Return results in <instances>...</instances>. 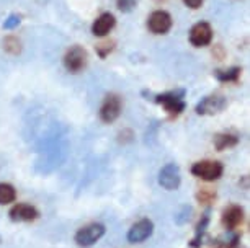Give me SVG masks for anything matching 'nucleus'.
<instances>
[{
    "label": "nucleus",
    "mask_w": 250,
    "mask_h": 248,
    "mask_svg": "<svg viewBox=\"0 0 250 248\" xmlns=\"http://www.w3.org/2000/svg\"><path fill=\"white\" fill-rule=\"evenodd\" d=\"M196 199L200 201L201 204H211L216 199V191L211 188H201L198 191Z\"/></svg>",
    "instance_id": "18"
},
{
    "label": "nucleus",
    "mask_w": 250,
    "mask_h": 248,
    "mask_svg": "<svg viewBox=\"0 0 250 248\" xmlns=\"http://www.w3.org/2000/svg\"><path fill=\"white\" fill-rule=\"evenodd\" d=\"M116 25V20L115 17L111 15V13H102L100 17L97 18L95 21H93L92 25V33L95 36H106L108 33H110L113 28Z\"/></svg>",
    "instance_id": "13"
},
{
    "label": "nucleus",
    "mask_w": 250,
    "mask_h": 248,
    "mask_svg": "<svg viewBox=\"0 0 250 248\" xmlns=\"http://www.w3.org/2000/svg\"><path fill=\"white\" fill-rule=\"evenodd\" d=\"M213 39V28L209 23L200 21L190 30V43L195 48H205Z\"/></svg>",
    "instance_id": "8"
},
{
    "label": "nucleus",
    "mask_w": 250,
    "mask_h": 248,
    "mask_svg": "<svg viewBox=\"0 0 250 248\" xmlns=\"http://www.w3.org/2000/svg\"><path fill=\"white\" fill-rule=\"evenodd\" d=\"M121 108H123V101L121 98L115 95V93H111V95H108L105 98V101H103L102 108H100V118L103 123H113V121H116L120 118L121 114Z\"/></svg>",
    "instance_id": "6"
},
{
    "label": "nucleus",
    "mask_w": 250,
    "mask_h": 248,
    "mask_svg": "<svg viewBox=\"0 0 250 248\" xmlns=\"http://www.w3.org/2000/svg\"><path fill=\"white\" fill-rule=\"evenodd\" d=\"M154 232V224L149 219H143V221L136 222L128 232V242L131 243H141L152 235Z\"/></svg>",
    "instance_id": "11"
},
{
    "label": "nucleus",
    "mask_w": 250,
    "mask_h": 248,
    "mask_svg": "<svg viewBox=\"0 0 250 248\" xmlns=\"http://www.w3.org/2000/svg\"><path fill=\"white\" fill-rule=\"evenodd\" d=\"M157 2H164V0H157Z\"/></svg>",
    "instance_id": "25"
},
{
    "label": "nucleus",
    "mask_w": 250,
    "mask_h": 248,
    "mask_svg": "<svg viewBox=\"0 0 250 248\" xmlns=\"http://www.w3.org/2000/svg\"><path fill=\"white\" fill-rule=\"evenodd\" d=\"M208 224H209V212H205L201 216V221L198 222V226H196L195 238H193L191 243H190L193 248H200L201 247V243H203L201 240H203V235H205V232H206Z\"/></svg>",
    "instance_id": "15"
},
{
    "label": "nucleus",
    "mask_w": 250,
    "mask_h": 248,
    "mask_svg": "<svg viewBox=\"0 0 250 248\" xmlns=\"http://www.w3.org/2000/svg\"><path fill=\"white\" fill-rule=\"evenodd\" d=\"M105 235V226L102 224H90L87 227H82L75 233V243L79 247H92Z\"/></svg>",
    "instance_id": "3"
},
{
    "label": "nucleus",
    "mask_w": 250,
    "mask_h": 248,
    "mask_svg": "<svg viewBox=\"0 0 250 248\" xmlns=\"http://www.w3.org/2000/svg\"><path fill=\"white\" fill-rule=\"evenodd\" d=\"M182 183V176H180V168L175 163H167L162 170L159 172V185L162 188L173 191L177 190Z\"/></svg>",
    "instance_id": "7"
},
{
    "label": "nucleus",
    "mask_w": 250,
    "mask_h": 248,
    "mask_svg": "<svg viewBox=\"0 0 250 248\" xmlns=\"http://www.w3.org/2000/svg\"><path fill=\"white\" fill-rule=\"evenodd\" d=\"M239 144V135L232 133H221L214 135V147L218 151H226V149L235 147Z\"/></svg>",
    "instance_id": "14"
},
{
    "label": "nucleus",
    "mask_w": 250,
    "mask_h": 248,
    "mask_svg": "<svg viewBox=\"0 0 250 248\" xmlns=\"http://www.w3.org/2000/svg\"><path fill=\"white\" fill-rule=\"evenodd\" d=\"M239 247V235L237 233H230L224 240H218L216 248H237Z\"/></svg>",
    "instance_id": "19"
},
{
    "label": "nucleus",
    "mask_w": 250,
    "mask_h": 248,
    "mask_svg": "<svg viewBox=\"0 0 250 248\" xmlns=\"http://www.w3.org/2000/svg\"><path fill=\"white\" fill-rule=\"evenodd\" d=\"M224 167L216 160H201L191 167V173L205 181H216L223 176Z\"/></svg>",
    "instance_id": "2"
},
{
    "label": "nucleus",
    "mask_w": 250,
    "mask_h": 248,
    "mask_svg": "<svg viewBox=\"0 0 250 248\" xmlns=\"http://www.w3.org/2000/svg\"><path fill=\"white\" fill-rule=\"evenodd\" d=\"M8 216H10L13 222H33L40 217V212H38L35 206L21 203L13 206L10 212H8Z\"/></svg>",
    "instance_id": "10"
},
{
    "label": "nucleus",
    "mask_w": 250,
    "mask_h": 248,
    "mask_svg": "<svg viewBox=\"0 0 250 248\" xmlns=\"http://www.w3.org/2000/svg\"><path fill=\"white\" fill-rule=\"evenodd\" d=\"M203 2H205V0H183V3H185L188 8H193V10L200 8L203 5Z\"/></svg>",
    "instance_id": "24"
},
{
    "label": "nucleus",
    "mask_w": 250,
    "mask_h": 248,
    "mask_svg": "<svg viewBox=\"0 0 250 248\" xmlns=\"http://www.w3.org/2000/svg\"><path fill=\"white\" fill-rule=\"evenodd\" d=\"M20 21L21 20L18 15H10L8 17V20H5V23H3V28H5V30H13L15 26L20 25Z\"/></svg>",
    "instance_id": "21"
},
{
    "label": "nucleus",
    "mask_w": 250,
    "mask_h": 248,
    "mask_svg": "<svg viewBox=\"0 0 250 248\" xmlns=\"http://www.w3.org/2000/svg\"><path fill=\"white\" fill-rule=\"evenodd\" d=\"M190 214H191V208H183V212L178 214L182 217H177V224H185L187 221H190Z\"/></svg>",
    "instance_id": "23"
},
{
    "label": "nucleus",
    "mask_w": 250,
    "mask_h": 248,
    "mask_svg": "<svg viewBox=\"0 0 250 248\" xmlns=\"http://www.w3.org/2000/svg\"><path fill=\"white\" fill-rule=\"evenodd\" d=\"M221 221H223V226L228 229V230H234V229H237L244 221V209L235 204L228 206V208L224 209Z\"/></svg>",
    "instance_id": "12"
},
{
    "label": "nucleus",
    "mask_w": 250,
    "mask_h": 248,
    "mask_svg": "<svg viewBox=\"0 0 250 248\" xmlns=\"http://www.w3.org/2000/svg\"><path fill=\"white\" fill-rule=\"evenodd\" d=\"M185 90H173V92H167V93H162V95H155L154 96V101L162 105L165 111L175 118V116L182 114V111L185 110Z\"/></svg>",
    "instance_id": "1"
},
{
    "label": "nucleus",
    "mask_w": 250,
    "mask_h": 248,
    "mask_svg": "<svg viewBox=\"0 0 250 248\" xmlns=\"http://www.w3.org/2000/svg\"><path fill=\"white\" fill-rule=\"evenodd\" d=\"M136 5H138V0H116V7L123 13H129L131 10H134Z\"/></svg>",
    "instance_id": "20"
},
{
    "label": "nucleus",
    "mask_w": 250,
    "mask_h": 248,
    "mask_svg": "<svg viewBox=\"0 0 250 248\" xmlns=\"http://www.w3.org/2000/svg\"><path fill=\"white\" fill-rule=\"evenodd\" d=\"M111 49H113V43H105V44H98V54L102 56V57H106L108 54L111 53Z\"/></svg>",
    "instance_id": "22"
},
{
    "label": "nucleus",
    "mask_w": 250,
    "mask_h": 248,
    "mask_svg": "<svg viewBox=\"0 0 250 248\" xmlns=\"http://www.w3.org/2000/svg\"><path fill=\"white\" fill-rule=\"evenodd\" d=\"M240 72H242L240 67H230L226 70H216L214 76L219 82H237L240 77Z\"/></svg>",
    "instance_id": "16"
},
{
    "label": "nucleus",
    "mask_w": 250,
    "mask_h": 248,
    "mask_svg": "<svg viewBox=\"0 0 250 248\" xmlns=\"http://www.w3.org/2000/svg\"><path fill=\"white\" fill-rule=\"evenodd\" d=\"M87 51L80 46H72L70 49H67V53L64 56V67L72 74L80 72L83 67L87 65Z\"/></svg>",
    "instance_id": "5"
},
{
    "label": "nucleus",
    "mask_w": 250,
    "mask_h": 248,
    "mask_svg": "<svg viewBox=\"0 0 250 248\" xmlns=\"http://www.w3.org/2000/svg\"><path fill=\"white\" fill-rule=\"evenodd\" d=\"M228 108V100L221 95H209L205 96L203 100L198 103L195 111L201 116H211V114H218L221 111H224Z\"/></svg>",
    "instance_id": "4"
},
{
    "label": "nucleus",
    "mask_w": 250,
    "mask_h": 248,
    "mask_svg": "<svg viewBox=\"0 0 250 248\" xmlns=\"http://www.w3.org/2000/svg\"><path fill=\"white\" fill-rule=\"evenodd\" d=\"M147 26L154 35H165V33H168L172 28L170 13H167L165 10L152 12L149 17V20H147Z\"/></svg>",
    "instance_id": "9"
},
{
    "label": "nucleus",
    "mask_w": 250,
    "mask_h": 248,
    "mask_svg": "<svg viewBox=\"0 0 250 248\" xmlns=\"http://www.w3.org/2000/svg\"><path fill=\"white\" fill-rule=\"evenodd\" d=\"M17 199V191L12 185L0 183V206L10 204Z\"/></svg>",
    "instance_id": "17"
}]
</instances>
